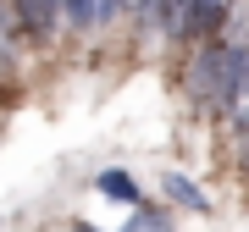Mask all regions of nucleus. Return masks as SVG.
<instances>
[{"label": "nucleus", "instance_id": "obj_8", "mask_svg": "<svg viewBox=\"0 0 249 232\" xmlns=\"http://www.w3.org/2000/svg\"><path fill=\"white\" fill-rule=\"evenodd\" d=\"M0 11H11V6H6V0H0Z\"/></svg>", "mask_w": 249, "mask_h": 232}, {"label": "nucleus", "instance_id": "obj_4", "mask_svg": "<svg viewBox=\"0 0 249 232\" xmlns=\"http://www.w3.org/2000/svg\"><path fill=\"white\" fill-rule=\"evenodd\" d=\"M160 188H166L178 205H188V210H211V199L199 194V182H188L183 171H166V177H160Z\"/></svg>", "mask_w": 249, "mask_h": 232}, {"label": "nucleus", "instance_id": "obj_3", "mask_svg": "<svg viewBox=\"0 0 249 232\" xmlns=\"http://www.w3.org/2000/svg\"><path fill=\"white\" fill-rule=\"evenodd\" d=\"M94 188H100V194L111 199V205H122V210H139V205H144V194H139V182L127 177L122 166H106V171H100V177H94Z\"/></svg>", "mask_w": 249, "mask_h": 232}, {"label": "nucleus", "instance_id": "obj_6", "mask_svg": "<svg viewBox=\"0 0 249 232\" xmlns=\"http://www.w3.org/2000/svg\"><path fill=\"white\" fill-rule=\"evenodd\" d=\"M122 232H172V215L160 210V205H139L133 215H127Z\"/></svg>", "mask_w": 249, "mask_h": 232}, {"label": "nucleus", "instance_id": "obj_5", "mask_svg": "<svg viewBox=\"0 0 249 232\" xmlns=\"http://www.w3.org/2000/svg\"><path fill=\"white\" fill-rule=\"evenodd\" d=\"M61 22H72V28H100V22H106V6H100V0H61Z\"/></svg>", "mask_w": 249, "mask_h": 232}, {"label": "nucleus", "instance_id": "obj_2", "mask_svg": "<svg viewBox=\"0 0 249 232\" xmlns=\"http://www.w3.org/2000/svg\"><path fill=\"white\" fill-rule=\"evenodd\" d=\"M6 6H11L17 33H28V39H50L55 22H61V0H6Z\"/></svg>", "mask_w": 249, "mask_h": 232}, {"label": "nucleus", "instance_id": "obj_1", "mask_svg": "<svg viewBox=\"0 0 249 232\" xmlns=\"http://www.w3.org/2000/svg\"><path fill=\"white\" fill-rule=\"evenodd\" d=\"M249 89V45H205L188 66V94L199 105L232 111Z\"/></svg>", "mask_w": 249, "mask_h": 232}, {"label": "nucleus", "instance_id": "obj_7", "mask_svg": "<svg viewBox=\"0 0 249 232\" xmlns=\"http://www.w3.org/2000/svg\"><path fill=\"white\" fill-rule=\"evenodd\" d=\"M72 232H100V227H89V221H78V227H72Z\"/></svg>", "mask_w": 249, "mask_h": 232}]
</instances>
